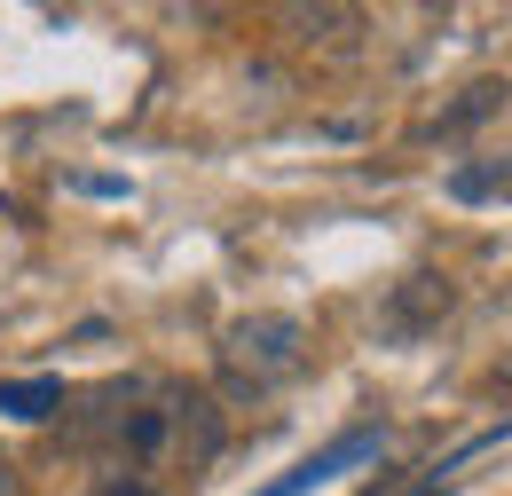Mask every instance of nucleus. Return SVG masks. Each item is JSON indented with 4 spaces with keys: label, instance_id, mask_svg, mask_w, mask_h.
I'll list each match as a JSON object with an SVG mask.
<instances>
[{
    "label": "nucleus",
    "instance_id": "nucleus-1",
    "mask_svg": "<svg viewBox=\"0 0 512 496\" xmlns=\"http://www.w3.org/2000/svg\"><path fill=\"white\" fill-rule=\"evenodd\" d=\"M111 441L142 473H197L221 457V410L190 386H134L127 410H111Z\"/></svg>",
    "mask_w": 512,
    "mask_h": 496
},
{
    "label": "nucleus",
    "instance_id": "nucleus-2",
    "mask_svg": "<svg viewBox=\"0 0 512 496\" xmlns=\"http://www.w3.org/2000/svg\"><path fill=\"white\" fill-rule=\"evenodd\" d=\"M308 363V331L292 315H245L221 331V386L229 394H276Z\"/></svg>",
    "mask_w": 512,
    "mask_h": 496
},
{
    "label": "nucleus",
    "instance_id": "nucleus-3",
    "mask_svg": "<svg viewBox=\"0 0 512 496\" xmlns=\"http://www.w3.org/2000/svg\"><path fill=\"white\" fill-rule=\"evenodd\" d=\"M371 449H379V434H371V426H347L339 441H323V449L308 457V465H292V473H284L276 489H260V496H308V489H323L331 473H347V465H363Z\"/></svg>",
    "mask_w": 512,
    "mask_h": 496
},
{
    "label": "nucleus",
    "instance_id": "nucleus-4",
    "mask_svg": "<svg viewBox=\"0 0 512 496\" xmlns=\"http://www.w3.org/2000/svg\"><path fill=\"white\" fill-rule=\"evenodd\" d=\"M0 410L8 418H48V410H64V386L56 378H8L0 386Z\"/></svg>",
    "mask_w": 512,
    "mask_h": 496
},
{
    "label": "nucleus",
    "instance_id": "nucleus-5",
    "mask_svg": "<svg viewBox=\"0 0 512 496\" xmlns=\"http://www.w3.org/2000/svg\"><path fill=\"white\" fill-rule=\"evenodd\" d=\"M95 496H166V489H150V481H134V473H111Z\"/></svg>",
    "mask_w": 512,
    "mask_h": 496
},
{
    "label": "nucleus",
    "instance_id": "nucleus-6",
    "mask_svg": "<svg viewBox=\"0 0 512 496\" xmlns=\"http://www.w3.org/2000/svg\"><path fill=\"white\" fill-rule=\"evenodd\" d=\"M0 496H24V489H16V473H8V465H0Z\"/></svg>",
    "mask_w": 512,
    "mask_h": 496
},
{
    "label": "nucleus",
    "instance_id": "nucleus-7",
    "mask_svg": "<svg viewBox=\"0 0 512 496\" xmlns=\"http://www.w3.org/2000/svg\"><path fill=\"white\" fill-rule=\"evenodd\" d=\"M418 496H442V481H426V489H418Z\"/></svg>",
    "mask_w": 512,
    "mask_h": 496
}]
</instances>
